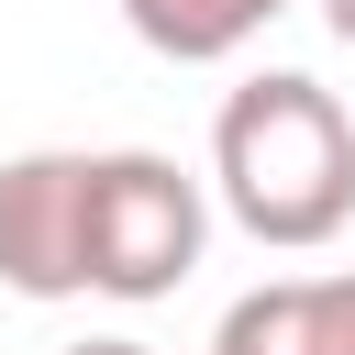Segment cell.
<instances>
[{
    "instance_id": "cell-1",
    "label": "cell",
    "mask_w": 355,
    "mask_h": 355,
    "mask_svg": "<svg viewBox=\"0 0 355 355\" xmlns=\"http://www.w3.org/2000/svg\"><path fill=\"white\" fill-rule=\"evenodd\" d=\"M211 189L222 211L277 244V255H311L355 222V122L322 78L300 67H266L244 78L222 111H211Z\"/></svg>"
},
{
    "instance_id": "cell-3",
    "label": "cell",
    "mask_w": 355,
    "mask_h": 355,
    "mask_svg": "<svg viewBox=\"0 0 355 355\" xmlns=\"http://www.w3.org/2000/svg\"><path fill=\"white\" fill-rule=\"evenodd\" d=\"M0 288L89 300V155L78 144H33L0 166Z\"/></svg>"
},
{
    "instance_id": "cell-6",
    "label": "cell",
    "mask_w": 355,
    "mask_h": 355,
    "mask_svg": "<svg viewBox=\"0 0 355 355\" xmlns=\"http://www.w3.org/2000/svg\"><path fill=\"white\" fill-rule=\"evenodd\" d=\"M67 355H155V344H133V333H100V344H67Z\"/></svg>"
},
{
    "instance_id": "cell-2",
    "label": "cell",
    "mask_w": 355,
    "mask_h": 355,
    "mask_svg": "<svg viewBox=\"0 0 355 355\" xmlns=\"http://www.w3.org/2000/svg\"><path fill=\"white\" fill-rule=\"evenodd\" d=\"M211 244V189L155 155V144H111L89 155V288L100 300H166Z\"/></svg>"
},
{
    "instance_id": "cell-7",
    "label": "cell",
    "mask_w": 355,
    "mask_h": 355,
    "mask_svg": "<svg viewBox=\"0 0 355 355\" xmlns=\"http://www.w3.org/2000/svg\"><path fill=\"white\" fill-rule=\"evenodd\" d=\"M322 22H333V44H355V0H322Z\"/></svg>"
},
{
    "instance_id": "cell-4",
    "label": "cell",
    "mask_w": 355,
    "mask_h": 355,
    "mask_svg": "<svg viewBox=\"0 0 355 355\" xmlns=\"http://www.w3.org/2000/svg\"><path fill=\"white\" fill-rule=\"evenodd\" d=\"M211 355H355V266L344 277H266L222 311Z\"/></svg>"
},
{
    "instance_id": "cell-5",
    "label": "cell",
    "mask_w": 355,
    "mask_h": 355,
    "mask_svg": "<svg viewBox=\"0 0 355 355\" xmlns=\"http://www.w3.org/2000/svg\"><path fill=\"white\" fill-rule=\"evenodd\" d=\"M277 11H288V0H122L133 44L166 55V67H222V55H244Z\"/></svg>"
}]
</instances>
